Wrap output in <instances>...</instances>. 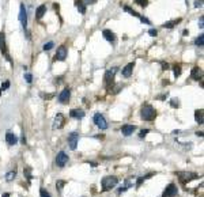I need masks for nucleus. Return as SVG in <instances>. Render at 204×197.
Segmentation results:
<instances>
[{"label": "nucleus", "mask_w": 204, "mask_h": 197, "mask_svg": "<svg viewBox=\"0 0 204 197\" xmlns=\"http://www.w3.org/2000/svg\"><path fill=\"white\" fill-rule=\"evenodd\" d=\"M140 116L144 121L152 122V121L157 118V110H155L150 103H144L140 109Z\"/></svg>", "instance_id": "f257e3e1"}, {"label": "nucleus", "mask_w": 204, "mask_h": 197, "mask_svg": "<svg viewBox=\"0 0 204 197\" xmlns=\"http://www.w3.org/2000/svg\"><path fill=\"white\" fill-rule=\"evenodd\" d=\"M117 183H118V178L114 177V175H106V177L102 178L101 181V185H102V192H109L113 188H116Z\"/></svg>", "instance_id": "f03ea898"}, {"label": "nucleus", "mask_w": 204, "mask_h": 197, "mask_svg": "<svg viewBox=\"0 0 204 197\" xmlns=\"http://www.w3.org/2000/svg\"><path fill=\"white\" fill-rule=\"evenodd\" d=\"M176 175L178 177L180 182H181L182 185H186L188 182L199 178L197 173H192V171H178V173H176Z\"/></svg>", "instance_id": "7ed1b4c3"}, {"label": "nucleus", "mask_w": 204, "mask_h": 197, "mask_svg": "<svg viewBox=\"0 0 204 197\" xmlns=\"http://www.w3.org/2000/svg\"><path fill=\"white\" fill-rule=\"evenodd\" d=\"M116 72H117V68H116V67H114L113 69H108V71L105 72V76H103V83H105L106 88H112V87H113Z\"/></svg>", "instance_id": "20e7f679"}, {"label": "nucleus", "mask_w": 204, "mask_h": 197, "mask_svg": "<svg viewBox=\"0 0 204 197\" xmlns=\"http://www.w3.org/2000/svg\"><path fill=\"white\" fill-rule=\"evenodd\" d=\"M92 121H94V124L98 126L99 129H102V131H105V129H108V122H106L105 117H103L101 113H95L94 117H92Z\"/></svg>", "instance_id": "39448f33"}, {"label": "nucleus", "mask_w": 204, "mask_h": 197, "mask_svg": "<svg viewBox=\"0 0 204 197\" xmlns=\"http://www.w3.org/2000/svg\"><path fill=\"white\" fill-rule=\"evenodd\" d=\"M178 194V188L176 183H169L162 193V197H176Z\"/></svg>", "instance_id": "423d86ee"}, {"label": "nucleus", "mask_w": 204, "mask_h": 197, "mask_svg": "<svg viewBox=\"0 0 204 197\" xmlns=\"http://www.w3.org/2000/svg\"><path fill=\"white\" fill-rule=\"evenodd\" d=\"M68 145H70L71 150H76L78 147V143H79V133L78 132H71L68 135Z\"/></svg>", "instance_id": "0eeeda50"}, {"label": "nucleus", "mask_w": 204, "mask_h": 197, "mask_svg": "<svg viewBox=\"0 0 204 197\" xmlns=\"http://www.w3.org/2000/svg\"><path fill=\"white\" fill-rule=\"evenodd\" d=\"M68 160H70V156H68V154H65L64 151H60V152L57 154V156H56V164L59 167H64L65 164L68 163Z\"/></svg>", "instance_id": "6e6552de"}, {"label": "nucleus", "mask_w": 204, "mask_h": 197, "mask_svg": "<svg viewBox=\"0 0 204 197\" xmlns=\"http://www.w3.org/2000/svg\"><path fill=\"white\" fill-rule=\"evenodd\" d=\"M67 48H65V45H61V46H59V49H57L56 52V56H54V60L56 61H64L65 59H67Z\"/></svg>", "instance_id": "1a4fd4ad"}, {"label": "nucleus", "mask_w": 204, "mask_h": 197, "mask_svg": "<svg viewBox=\"0 0 204 197\" xmlns=\"http://www.w3.org/2000/svg\"><path fill=\"white\" fill-rule=\"evenodd\" d=\"M70 98H71V90L68 87H65L64 90L60 93L59 95V102L63 105H67L68 102H70Z\"/></svg>", "instance_id": "9d476101"}, {"label": "nucleus", "mask_w": 204, "mask_h": 197, "mask_svg": "<svg viewBox=\"0 0 204 197\" xmlns=\"http://www.w3.org/2000/svg\"><path fill=\"white\" fill-rule=\"evenodd\" d=\"M64 125H65V117H64V114H61V113H57V114H56V117H54L53 128L61 129Z\"/></svg>", "instance_id": "9b49d317"}, {"label": "nucleus", "mask_w": 204, "mask_h": 197, "mask_svg": "<svg viewBox=\"0 0 204 197\" xmlns=\"http://www.w3.org/2000/svg\"><path fill=\"white\" fill-rule=\"evenodd\" d=\"M19 21H21L23 29L26 30L27 27V14H26V7L24 4H21V11H19Z\"/></svg>", "instance_id": "f8f14e48"}, {"label": "nucleus", "mask_w": 204, "mask_h": 197, "mask_svg": "<svg viewBox=\"0 0 204 197\" xmlns=\"http://www.w3.org/2000/svg\"><path fill=\"white\" fill-rule=\"evenodd\" d=\"M136 129H138V126L136 125H132V124H125V125L121 126V133L124 135V136H131Z\"/></svg>", "instance_id": "ddd939ff"}, {"label": "nucleus", "mask_w": 204, "mask_h": 197, "mask_svg": "<svg viewBox=\"0 0 204 197\" xmlns=\"http://www.w3.org/2000/svg\"><path fill=\"white\" fill-rule=\"evenodd\" d=\"M0 50H2L3 55L5 56V59H7L8 61H11L10 56H8V52H7V45H5V36H4V33H0Z\"/></svg>", "instance_id": "4468645a"}, {"label": "nucleus", "mask_w": 204, "mask_h": 197, "mask_svg": "<svg viewBox=\"0 0 204 197\" xmlns=\"http://www.w3.org/2000/svg\"><path fill=\"white\" fill-rule=\"evenodd\" d=\"M5 143H7L8 145H15V144H18V137H16V135L12 133L11 131H8L7 133H5Z\"/></svg>", "instance_id": "2eb2a0df"}, {"label": "nucleus", "mask_w": 204, "mask_h": 197, "mask_svg": "<svg viewBox=\"0 0 204 197\" xmlns=\"http://www.w3.org/2000/svg\"><path fill=\"white\" fill-rule=\"evenodd\" d=\"M133 67H135V64H133V63L127 64V65L122 68L121 75H122L124 78H131V75H132V71H133Z\"/></svg>", "instance_id": "dca6fc26"}, {"label": "nucleus", "mask_w": 204, "mask_h": 197, "mask_svg": "<svg viewBox=\"0 0 204 197\" xmlns=\"http://www.w3.org/2000/svg\"><path fill=\"white\" fill-rule=\"evenodd\" d=\"M102 34H103V38H105L106 41H109L110 44H114V42H116V34L112 30H103Z\"/></svg>", "instance_id": "f3484780"}, {"label": "nucleus", "mask_w": 204, "mask_h": 197, "mask_svg": "<svg viewBox=\"0 0 204 197\" xmlns=\"http://www.w3.org/2000/svg\"><path fill=\"white\" fill-rule=\"evenodd\" d=\"M84 112L83 110H80V109H72L70 112V117L71 118H76V120H82V118L84 117Z\"/></svg>", "instance_id": "a211bd4d"}, {"label": "nucleus", "mask_w": 204, "mask_h": 197, "mask_svg": "<svg viewBox=\"0 0 204 197\" xmlns=\"http://www.w3.org/2000/svg\"><path fill=\"white\" fill-rule=\"evenodd\" d=\"M201 75H203V72H201V69L199 68V67H193L192 71H190V78H192L193 80L201 79Z\"/></svg>", "instance_id": "6ab92c4d"}, {"label": "nucleus", "mask_w": 204, "mask_h": 197, "mask_svg": "<svg viewBox=\"0 0 204 197\" xmlns=\"http://www.w3.org/2000/svg\"><path fill=\"white\" fill-rule=\"evenodd\" d=\"M157 173H150V174H147V175H141V177H138L136 178V188H140V185L144 182L146 180H148V178H151L152 175H155Z\"/></svg>", "instance_id": "aec40b11"}, {"label": "nucleus", "mask_w": 204, "mask_h": 197, "mask_svg": "<svg viewBox=\"0 0 204 197\" xmlns=\"http://www.w3.org/2000/svg\"><path fill=\"white\" fill-rule=\"evenodd\" d=\"M195 121L197 124H203V121H204V112H203V109H199V110H196V112H195Z\"/></svg>", "instance_id": "412c9836"}, {"label": "nucleus", "mask_w": 204, "mask_h": 197, "mask_svg": "<svg viewBox=\"0 0 204 197\" xmlns=\"http://www.w3.org/2000/svg\"><path fill=\"white\" fill-rule=\"evenodd\" d=\"M45 12H46V6L45 4H41L37 8V11H35V18H37V19H41V18L45 15Z\"/></svg>", "instance_id": "4be33fe9"}, {"label": "nucleus", "mask_w": 204, "mask_h": 197, "mask_svg": "<svg viewBox=\"0 0 204 197\" xmlns=\"http://www.w3.org/2000/svg\"><path fill=\"white\" fill-rule=\"evenodd\" d=\"M75 4H76V7H78V11L80 12L82 15L86 14V4H84L83 0H76Z\"/></svg>", "instance_id": "5701e85b"}, {"label": "nucleus", "mask_w": 204, "mask_h": 197, "mask_svg": "<svg viewBox=\"0 0 204 197\" xmlns=\"http://www.w3.org/2000/svg\"><path fill=\"white\" fill-rule=\"evenodd\" d=\"M181 21H182L181 18H178L177 21H171V22H167V23H165V25H163V27H165V29H173L174 26L178 25V23L181 22Z\"/></svg>", "instance_id": "b1692460"}, {"label": "nucleus", "mask_w": 204, "mask_h": 197, "mask_svg": "<svg viewBox=\"0 0 204 197\" xmlns=\"http://www.w3.org/2000/svg\"><path fill=\"white\" fill-rule=\"evenodd\" d=\"M15 177H16V170H12V171H8L7 174H5V181L11 182L12 180H15Z\"/></svg>", "instance_id": "393cba45"}, {"label": "nucleus", "mask_w": 204, "mask_h": 197, "mask_svg": "<svg viewBox=\"0 0 204 197\" xmlns=\"http://www.w3.org/2000/svg\"><path fill=\"white\" fill-rule=\"evenodd\" d=\"M181 65H180V64H174L173 65V72H174V76L176 78H178L180 75H181Z\"/></svg>", "instance_id": "a878e982"}, {"label": "nucleus", "mask_w": 204, "mask_h": 197, "mask_svg": "<svg viewBox=\"0 0 204 197\" xmlns=\"http://www.w3.org/2000/svg\"><path fill=\"white\" fill-rule=\"evenodd\" d=\"M195 45H196V46H200V48L204 45V36H203V34H200V36L195 40Z\"/></svg>", "instance_id": "bb28decb"}, {"label": "nucleus", "mask_w": 204, "mask_h": 197, "mask_svg": "<svg viewBox=\"0 0 204 197\" xmlns=\"http://www.w3.org/2000/svg\"><path fill=\"white\" fill-rule=\"evenodd\" d=\"M23 174H24V177L27 178V181H30L33 178V175H31V169L30 167H24L23 169Z\"/></svg>", "instance_id": "cd10ccee"}, {"label": "nucleus", "mask_w": 204, "mask_h": 197, "mask_svg": "<svg viewBox=\"0 0 204 197\" xmlns=\"http://www.w3.org/2000/svg\"><path fill=\"white\" fill-rule=\"evenodd\" d=\"M124 10L128 12V14H131V15H133V17H138V18H140V15L138 14V12L135 11V10H132L129 6H124Z\"/></svg>", "instance_id": "c85d7f7f"}, {"label": "nucleus", "mask_w": 204, "mask_h": 197, "mask_svg": "<svg viewBox=\"0 0 204 197\" xmlns=\"http://www.w3.org/2000/svg\"><path fill=\"white\" fill-rule=\"evenodd\" d=\"M65 183H67V181L59 180V181H57V182H56V189H57V190H59V192H61V190H63V188H64V185H65Z\"/></svg>", "instance_id": "c756f323"}, {"label": "nucleus", "mask_w": 204, "mask_h": 197, "mask_svg": "<svg viewBox=\"0 0 204 197\" xmlns=\"http://www.w3.org/2000/svg\"><path fill=\"white\" fill-rule=\"evenodd\" d=\"M170 106L174 107V109H177V107H180V101L177 98H171L170 99Z\"/></svg>", "instance_id": "7c9ffc66"}, {"label": "nucleus", "mask_w": 204, "mask_h": 197, "mask_svg": "<svg viewBox=\"0 0 204 197\" xmlns=\"http://www.w3.org/2000/svg\"><path fill=\"white\" fill-rule=\"evenodd\" d=\"M40 196H41V197H52L50 193H49V192L46 190L45 188H41V189H40Z\"/></svg>", "instance_id": "2f4dec72"}, {"label": "nucleus", "mask_w": 204, "mask_h": 197, "mask_svg": "<svg viewBox=\"0 0 204 197\" xmlns=\"http://www.w3.org/2000/svg\"><path fill=\"white\" fill-rule=\"evenodd\" d=\"M150 132H151V131H150V129H141V131H140V133H139V137H140V139H143V137H146L147 136V135H148L150 133Z\"/></svg>", "instance_id": "473e14b6"}, {"label": "nucleus", "mask_w": 204, "mask_h": 197, "mask_svg": "<svg viewBox=\"0 0 204 197\" xmlns=\"http://www.w3.org/2000/svg\"><path fill=\"white\" fill-rule=\"evenodd\" d=\"M135 2L140 7H147V4H148V0H135Z\"/></svg>", "instance_id": "72a5a7b5"}, {"label": "nucleus", "mask_w": 204, "mask_h": 197, "mask_svg": "<svg viewBox=\"0 0 204 197\" xmlns=\"http://www.w3.org/2000/svg\"><path fill=\"white\" fill-rule=\"evenodd\" d=\"M53 46H54L53 42H46V44L44 45V50H50Z\"/></svg>", "instance_id": "f704fd0d"}, {"label": "nucleus", "mask_w": 204, "mask_h": 197, "mask_svg": "<svg viewBox=\"0 0 204 197\" xmlns=\"http://www.w3.org/2000/svg\"><path fill=\"white\" fill-rule=\"evenodd\" d=\"M8 87H10V82H8V80H5V82H3V84H2V88H0V90H2V91H4V90H8Z\"/></svg>", "instance_id": "c9c22d12"}, {"label": "nucleus", "mask_w": 204, "mask_h": 197, "mask_svg": "<svg viewBox=\"0 0 204 197\" xmlns=\"http://www.w3.org/2000/svg\"><path fill=\"white\" fill-rule=\"evenodd\" d=\"M24 79H26L27 83H31V82H33V76H31L30 74H26V75H24Z\"/></svg>", "instance_id": "e433bc0d"}, {"label": "nucleus", "mask_w": 204, "mask_h": 197, "mask_svg": "<svg viewBox=\"0 0 204 197\" xmlns=\"http://www.w3.org/2000/svg\"><path fill=\"white\" fill-rule=\"evenodd\" d=\"M148 34H150V36H151V37H157L158 31H157V30H155V29H151V30H150V31H148Z\"/></svg>", "instance_id": "4c0bfd02"}, {"label": "nucleus", "mask_w": 204, "mask_h": 197, "mask_svg": "<svg viewBox=\"0 0 204 197\" xmlns=\"http://www.w3.org/2000/svg\"><path fill=\"white\" fill-rule=\"evenodd\" d=\"M140 21L144 23V25H150V21L147 19V18H144V17H140Z\"/></svg>", "instance_id": "58836bf2"}, {"label": "nucleus", "mask_w": 204, "mask_h": 197, "mask_svg": "<svg viewBox=\"0 0 204 197\" xmlns=\"http://www.w3.org/2000/svg\"><path fill=\"white\" fill-rule=\"evenodd\" d=\"M203 22H204V18L203 17H200V19H199V27H200V29H203Z\"/></svg>", "instance_id": "ea45409f"}, {"label": "nucleus", "mask_w": 204, "mask_h": 197, "mask_svg": "<svg viewBox=\"0 0 204 197\" xmlns=\"http://www.w3.org/2000/svg\"><path fill=\"white\" fill-rule=\"evenodd\" d=\"M22 144H26V136H24V132H22V137H21Z\"/></svg>", "instance_id": "a19ab883"}, {"label": "nucleus", "mask_w": 204, "mask_h": 197, "mask_svg": "<svg viewBox=\"0 0 204 197\" xmlns=\"http://www.w3.org/2000/svg\"><path fill=\"white\" fill-rule=\"evenodd\" d=\"M203 6V2L201 0H197V2H195V7H201Z\"/></svg>", "instance_id": "79ce46f5"}, {"label": "nucleus", "mask_w": 204, "mask_h": 197, "mask_svg": "<svg viewBox=\"0 0 204 197\" xmlns=\"http://www.w3.org/2000/svg\"><path fill=\"white\" fill-rule=\"evenodd\" d=\"M97 0H84V4H94Z\"/></svg>", "instance_id": "37998d69"}, {"label": "nucleus", "mask_w": 204, "mask_h": 197, "mask_svg": "<svg viewBox=\"0 0 204 197\" xmlns=\"http://www.w3.org/2000/svg\"><path fill=\"white\" fill-rule=\"evenodd\" d=\"M170 67H169V64L167 63H162V69H169Z\"/></svg>", "instance_id": "c03bdc74"}, {"label": "nucleus", "mask_w": 204, "mask_h": 197, "mask_svg": "<svg viewBox=\"0 0 204 197\" xmlns=\"http://www.w3.org/2000/svg\"><path fill=\"white\" fill-rule=\"evenodd\" d=\"M166 97H167V93H166V94H162V95H159V97H158V99H159V101H163V98H166Z\"/></svg>", "instance_id": "a18cd8bd"}, {"label": "nucleus", "mask_w": 204, "mask_h": 197, "mask_svg": "<svg viewBox=\"0 0 204 197\" xmlns=\"http://www.w3.org/2000/svg\"><path fill=\"white\" fill-rule=\"evenodd\" d=\"M196 136H200V137H203V132H201V131H197V132H196Z\"/></svg>", "instance_id": "49530a36"}, {"label": "nucleus", "mask_w": 204, "mask_h": 197, "mask_svg": "<svg viewBox=\"0 0 204 197\" xmlns=\"http://www.w3.org/2000/svg\"><path fill=\"white\" fill-rule=\"evenodd\" d=\"M89 164H90V166H92V167L97 166V163H94V162H89Z\"/></svg>", "instance_id": "de8ad7c7"}, {"label": "nucleus", "mask_w": 204, "mask_h": 197, "mask_svg": "<svg viewBox=\"0 0 204 197\" xmlns=\"http://www.w3.org/2000/svg\"><path fill=\"white\" fill-rule=\"evenodd\" d=\"M10 196H11L10 193H3V196H2V197H10Z\"/></svg>", "instance_id": "09e8293b"}, {"label": "nucleus", "mask_w": 204, "mask_h": 197, "mask_svg": "<svg viewBox=\"0 0 204 197\" xmlns=\"http://www.w3.org/2000/svg\"><path fill=\"white\" fill-rule=\"evenodd\" d=\"M173 133H174V135H178L180 131H178V129H176V131H173Z\"/></svg>", "instance_id": "8fccbe9b"}, {"label": "nucleus", "mask_w": 204, "mask_h": 197, "mask_svg": "<svg viewBox=\"0 0 204 197\" xmlns=\"http://www.w3.org/2000/svg\"><path fill=\"white\" fill-rule=\"evenodd\" d=\"M0 95H2V90H0Z\"/></svg>", "instance_id": "3c124183"}, {"label": "nucleus", "mask_w": 204, "mask_h": 197, "mask_svg": "<svg viewBox=\"0 0 204 197\" xmlns=\"http://www.w3.org/2000/svg\"><path fill=\"white\" fill-rule=\"evenodd\" d=\"M83 197H84V196H83Z\"/></svg>", "instance_id": "603ef678"}]
</instances>
